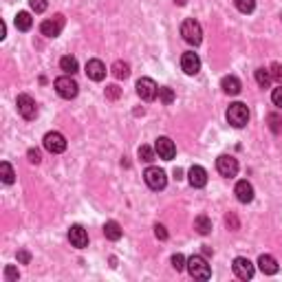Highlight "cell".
<instances>
[{"label":"cell","instance_id":"6da1fadb","mask_svg":"<svg viewBox=\"0 0 282 282\" xmlns=\"http://www.w3.org/2000/svg\"><path fill=\"white\" fill-rule=\"evenodd\" d=\"M181 35H183V40L188 42V44H192V46H199L201 42H203V29H201V25L194 20V18H188V20H183Z\"/></svg>","mask_w":282,"mask_h":282},{"label":"cell","instance_id":"7a4b0ae2","mask_svg":"<svg viewBox=\"0 0 282 282\" xmlns=\"http://www.w3.org/2000/svg\"><path fill=\"white\" fill-rule=\"evenodd\" d=\"M227 122H230L234 128H243V126H247V122H249L247 106L241 104V101L230 104V108H227Z\"/></svg>","mask_w":282,"mask_h":282},{"label":"cell","instance_id":"3957f363","mask_svg":"<svg viewBox=\"0 0 282 282\" xmlns=\"http://www.w3.org/2000/svg\"><path fill=\"white\" fill-rule=\"evenodd\" d=\"M55 91L62 99H73L80 93V86H77V82L71 75H62L55 80Z\"/></svg>","mask_w":282,"mask_h":282},{"label":"cell","instance_id":"277c9868","mask_svg":"<svg viewBox=\"0 0 282 282\" xmlns=\"http://www.w3.org/2000/svg\"><path fill=\"white\" fill-rule=\"evenodd\" d=\"M188 271L192 278H199V280H207L212 275V269H209L207 260L203 256H192L188 258Z\"/></svg>","mask_w":282,"mask_h":282},{"label":"cell","instance_id":"5b68a950","mask_svg":"<svg viewBox=\"0 0 282 282\" xmlns=\"http://www.w3.org/2000/svg\"><path fill=\"white\" fill-rule=\"evenodd\" d=\"M143 179H146V183H148L150 190H163L165 185H167L165 172L161 170V167H154V165L146 167V172H143Z\"/></svg>","mask_w":282,"mask_h":282},{"label":"cell","instance_id":"8992f818","mask_svg":"<svg viewBox=\"0 0 282 282\" xmlns=\"http://www.w3.org/2000/svg\"><path fill=\"white\" fill-rule=\"evenodd\" d=\"M137 95L143 99V101H152L157 99L159 95V86L154 80H150V77H141L139 82H137Z\"/></svg>","mask_w":282,"mask_h":282},{"label":"cell","instance_id":"52a82bcc","mask_svg":"<svg viewBox=\"0 0 282 282\" xmlns=\"http://www.w3.org/2000/svg\"><path fill=\"white\" fill-rule=\"evenodd\" d=\"M16 106H18V112H20L25 119H29V122L35 119V115H38V106H35L31 95H18Z\"/></svg>","mask_w":282,"mask_h":282},{"label":"cell","instance_id":"ba28073f","mask_svg":"<svg viewBox=\"0 0 282 282\" xmlns=\"http://www.w3.org/2000/svg\"><path fill=\"white\" fill-rule=\"evenodd\" d=\"M216 170H218L223 177L232 179V177L238 175V161L234 157H230V154H220V157L216 159Z\"/></svg>","mask_w":282,"mask_h":282},{"label":"cell","instance_id":"9c48e42d","mask_svg":"<svg viewBox=\"0 0 282 282\" xmlns=\"http://www.w3.org/2000/svg\"><path fill=\"white\" fill-rule=\"evenodd\" d=\"M62 27H64V16H53L49 20H44L40 25V31L42 35H46V38H58L60 33H62Z\"/></svg>","mask_w":282,"mask_h":282},{"label":"cell","instance_id":"30bf717a","mask_svg":"<svg viewBox=\"0 0 282 282\" xmlns=\"http://www.w3.org/2000/svg\"><path fill=\"white\" fill-rule=\"evenodd\" d=\"M42 143H44V148L49 150L51 154H60L67 150V139H64L62 133H46Z\"/></svg>","mask_w":282,"mask_h":282},{"label":"cell","instance_id":"8fae6325","mask_svg":"<svg viewBox=\"0 0 282 282\" xmlns=\"http://www.w3.org/2000/svg\"><path fill=\"white\" fill-rule=\"evenodd\" d=\"M232 269H234V273H236V278H241V280H251L254 278V265L247 260V258H234V262H232Z\"/></svg>","mask_w":282,"mask_h":282},{"label":"cell","instance_id":"7c38bea8","mask_svg":"<svg viewBox=\"0 0 282 282\" xmlns=\"http://www.w3.org/2000/svg\"><path fill=\"white\" fill-rule=\"evenodd\" d=\"M154 150H157V154L163 161H172L175 154H177V148H175V143H172L170 137H159L157 143H154Z\"/></svg>","mask_w":282,"mask_h":282},{"label":"cell","instance_id":"4fadbf2b","mask_svg":"<svg viewBox=\"0 0 282 282\" xmlns=\"http://www.w3.org/2000/svg\"><path fill=\"white\" fill-rule=\"evenodd\" d=\"M69 241L73 247L77 249H84L88 245V234L86 230H84L82 225H71V230H69Z\"/></svg>","mask_w":282,"mask_h":282},{"label":"cell","instance_id":"5bb4252c","mask_svg":"<svg viewBox=\"0 0 282 282\" xmlns=\"http://www.w3.org/2000/svg\"><path fill=\"white\" fill-rule=\"evenodd\" d=\"M86 75L91 77L93 82H101L106 77V64L101 62V60H88L86 62Z\"/></svg>","mask_w":282,"mask_h":282},{"label":"cell","instance_id":"9a60e30c","mask_svg":"<svg viewBox=\"0 0 282 282\" xmlns=\"http://www.w3.org/2000/svg\"><path fill=\"white\" fill-rule=\"evenodd\" d=\"M181 69L185 71L188 75H196L201 71V58L196 53H183L181 58Z\"/></svg>","mask_w":282,"mask_h":282},{"label":"cell","instance_id":"2e32d148","mask_svg":"<svg viewBox=\"0 0 282 282\" xmlns=\"http://www.w3.org/2000/svg\"><path fill=\"white\" fill-rule=\"evenodd\" d=\"M188 181H190L192 188H205V183H207V172H205V167L192 165L190 172H188Z\"/></svg>","mask_w":282,"mask_h":282},{"label":"cell","instance_id":"e0dca14e","mask_svg":"<svg viewBox=\"0 0 282 282\" xmlns=\"http://www.w3.org/2000/svg\"><path fill=\"white\" fill-rule=\"evenodd\" d=\"M234 194L241 203H251L254 201V185L249 181H238L236 188H234Z\"/></svg>","mask_w":282,"mask_h":282},{"label":"cell","instance_id":"ac0fdd59","mask_svg":"<svg viewBox=\"0 0 282 282\" xmlns=\"http://www.w3.org/2000/svg\"><path fill=\"white\" fill-rule=\"evenodd\" d=\"M258 267H260V271L265 275L278 273V262H275V258L269 256V254H262L260 258H258Z\"/></svg>","mask_w":282,"mask_h":282},{"label":"cell","instance_id":"d6986e66","mask_svg":"<svg viewBox=\"0 0 282 282\" xmlns=\"http://www.w3.org/2000/svg\"><path fill=\"white\" fill-rule=\"evenodd\" d=\"M220 88H223L227 95H238L241 93V80L234 75H225L223 80H220Z\"/></svg>","mask_w":282,"mask_h":282},{"label":"cell","instance_id":"ffe728a7","mask_svg":"<svg viewBox=\"0 0 282 282\" xmlns=\"http://www.w3.org/2000/svg\"><path fill=\"white\" fill-rule=\"evenodd\" d=\"M104 234H106L108 241H119L124 232H122V225H119L117 220H108V223L104 225Z\"/></svg>","mask_w":282,"mask_h":282},{"label":"cell","instance_id":"44dd1931","mask_svg":"<svg viewBox=\"0 0 282 282\" xmlns=\"http://www.w3.org/2000/svg\"><path fill=\"white\" fill-rule=\"evenodd\" d=\"M60 69H62L67 75H75L77 69H80V64H77V60L73 55H64L62 60H60Z\"/></svg>","mask_w":282,"mask_h":282},{"label":"cell","instance_id":"7402d4cb","mask_svg":"<svg viewBox=\"0 0 282 282\" xmlns=\"http://www.w3.org/2000/svg\"><path fill=\"white\" fill-rule=\"evenodd\" d=\"M33 25V18L29 11H18V16H16V29H20V31H29Z\"/></svg>","mask_w":282,"mask_h":282},{"label":"cell","instance_id":"603a6c76","mask_svg":"<svg viewBox=\"0 0 282 282\" xmlns=\"http://www.w3.org/2000/svg\"><path fill=\"white\" fill-rule=\"evenodd\" d=\"M194 227H196V232H199V234H203V236H207V234L212 232V220H209L205 214H201V216H196Z\"/></svg>","mask_w":282,"mask_h":282},{"label":"cell","instance_id":"cb8c5ba5","mask_svg":"<svg viewBox=\"0 0 282 282\" xmlns=\"http://www.w3.org/2000/svg\"><path fill=\"white\" fill-rule=\"evenodd\" d=\"M110 71H112V75H115L117 80H126V77L130 75V67H128L126 62H122V60H117V62L112 64Z\"/></svg>","mask_w":282,"mask_h":282},{"label":"cell","instance_id":"d4e9b609","mask_svg":"<svg viewBox=\"0 0 282 282\" xmlns=\"http://www.w3.org/2000/svg\"><path fill=\"white\" fill-rule=\"evenodd\" d=\"M256 82H258V86H260V88H269V86H271V73H269V71L267 69H258L256 71Z\"/></svg>","mask_w":282,"mask_h":282},{"label":"cell","instance_id":"484cf974","mask_svg":"<svg viewBox=\"0 0 282 282\" xmlns=\"http://www.w3.org/2000/svg\"><path fill=\"white\" fill-rule=\"evenodd\" d=\"M0 177H3V183H7V185L14 183V179H16L14 167H11L7 161H3V163H0Z\"/></svg>","mask_w":282,"mask_h":282},{"label":"cell","instance_id":"4316f807","mask_svg":"<svg viewBox=\"0 0 282 282\" xmlns=\"http://www.w3.org/2000/svg\"><path fill=\"white\" fill-rule=\"evenodd\" d=\"M267 122H269V128H271L275 135L282 133V117L278 115V112H271V115H267Z\"/></svg>","mask_w":282,"mask_h":282},{"label":"cell","instance_id":"83f0119b","mask_svg":"<svg viewBox=\"0 0 282 282\" xmlns=\"http://www.w3.org/2000/svg\"><path fill=\"white\" fill-rule=\"evenodd\" d=\"M234 3H236V9L241 14H251L256 9V0H234Z\"/></svg>","mask_w":282,"mask_h":282},{"label":"cell","instance_id":"f1b7e54d","mask_svg":"<svg viewBox=\"0 0 282 282\" xmlns=\"http://www.w3.org/2000/svg\"><path fill=\"white\" fill-rule=\"evenodd\" d=\"M154 152H157V150H152L150 146H141L139 148V159L146 161V163H152V161H154Z\"/></svg>","mask_w":282,"mask_h":282},{"label":"cell","instance_id":"f546056e","mask_svg":"<svg viewBox=\"0 0 282 282\" xmlns=\"http://www.w3.org/2000/svg\"><path fill=\"white\" fill-rule=\"evenodd\" d=\"M159 99L163 101V104H172V101H175V93H172V88H167V86L159 88Z\"/></svg>","mask_w":282,"mask_h":282},{"label":"cell","instance_id":"4dcf8cb0","mask_svg":"<svg viewBox=\"0 0 282 282\" xmlns=\"http://www.w3.org/2000/svg\"><path fill=\"white\" fill-rule=\"evenodd\" d=\"M170 262H172V267L177 269V271H183L185 267H188V260H185V258L181 256V254H175L170 258Z\"/></svg>","mask_w":282,"mask_h":282},{"label":"cell","instance_id":"1f68e13d","mask_svg":"<svg viewBox=\"0 0 282 282\" xmlns=\"http://www.w3.org/2000/svg\"><path fill=\"white\" fill-rule=\"evenodd\" d=\"M269 73H271V80H273V82L282 84V64L273 62V64H271V69H269Z\"/></svg>","mask_w":282,"mask_h":282},{"label":"cell","instance_id":"d6a6232c","mask_svg":"<svg viewBox=\"0 0 282 282\" xmlns=\"http://www.w3.org/2000/svg\"><path fill=\"white\" fill-rule=\"evenodd\" d=\"M29 7H31L35 14H42V11H46L49 3H46V0H29Z\"/></svg>","mask_w":282,"mask_h":282},{"label":"cell","instance_id":"836d02e7","mask_svg":"<svg viewBox=\"0 0 282 282\" xmlns=\"http://www.w3.org/2000/svg\"><path fill=\"white\" fill-rule=\"evenodd\" d=\"M119 95H122V88H119L117 84H110V86H106V97L108 99H119Z\"/></svg>","mask_w":282,"mask_h":282},{"label":"cell","instance_id":"e575fe53","mask_svg":"<svg viewBox=\"0 0 282 282\" xmlns=\"http://www.w3.org/2000/svg\"><path fill=\"white\" fill-rule=\"evenodd\" d=\"M18 278H20V273H18L16 267H7V269H5V280H7V282H14Z\"/></svg>","mask_w":282,"mask_h":282},{"label":"cell","instance_id":"d590c367","mask_svg":"<svg viewBox=\"0 0 282 282\" xmlns=\"http://www.w3.org/2000/svg\"><path fill=\"white\" fill-rule=\"evenodd\" d=\"M271 101H273V104L278 106V108H282V84H280L278 88H273V93H271Z\"/></svg>","mask_w":282,"mask_h":282},{"label":"cell","instance_id":"8d00e7d4","mask_svg":"<svg viewBox=\"0 0 282 282\" xmlns=\"http://www.w3.org/2000/svg\"><path fill=\"white\" fill-rule=\"evenodd\" d=\"M27 157H29V161H31V163H35V165H38L40 161H42V154H40V150H33V148L27 152Z\"/></svg>","mask_w":282,"mask_h":282},{"label":"cell","instance_id":"74e56055","mask_svg":"<svg viewBox=\"0 0 282 282\" xmlns=\"http://www.w3.org/2000/svg\"><path fill=\"white\" fill-rule=\"evenodd\" d=\"M154 236H157L159 241H165V238H167V230L163 225H154Z\"/></svg>","mask_w":282,"mask_h":282},{"label":"cell","instance_id":"f35d334b","mask_svg":"<svg viewBox=\"0 0 282 282\" xmlns=\"http://www.w3.org/2000/svg\"><path fill=\"white\" fill-rule=\"evenodd\" d=\"M18 260H20L22 265H29V260H31V254H29V251H18Z\"/></svg>","mask_w":282,"mask_h":282},{"label":"cell","instance_id":"ab89813d","mask_svg":"<svg viewBox=\"0 0 282 282\" xmlns=\"http://www.w3.org/2000/svg\"><path fill=\"white\" fill-rule=\"evenodd\" d=\"M227 225H230L232 230H238V220H236V216H227Z\"/></svg>","mask_w":282,"mask_h":282},{"label":"cell","instance_id":"60d3db41","mask_svg":"<svg viewBox=\"0 0 282 282\" xmlns=\"http://www.w3.org/2000/svg\"><path fill=\"white\" fill-rule=\"evenodd\" d=\"M5 33H7V27H5V22H0V40L5 38Z\"/></svg>","mask_w":282,"mask_h":282},{"label":"cell","instance_id":"b9f144b4","mask_svg":"<svg viewBox=\"0 0 282 282\" xmlns=\"http://www.w3.org/2000/svg\"><path fill=\"white\" fill-rule=\"evenodd\" d=\"M175 179H177V181H179V179H183V170H179V167H177V170H175Z\"/></svg>","mask_w":282,"mask_h":282},{"label":"cell","instance_id":"7bdbcfd3","mask_svg":"<svg viewBox=\"0 0 282 282\" xmlns=\"http://www.w3.org/2000/svg\"><path fill=\"white\" fill-rule=\"evenodd\" d=\"M175 3H177V5H181V7H183V5L188 3V0H175Z\"/></svg>","mask_w":282,"mask_h":282}]
</instances>
